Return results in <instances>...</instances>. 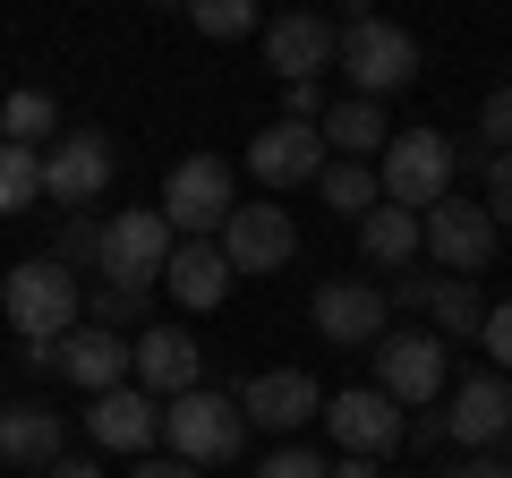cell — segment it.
Here are the masks:
<instances>
[{
  "label": "cell",
  "mask_w": 512,
  "mask_h": 478,
  "mask_svg": "<svg viewBox=\"0 0 512 478\" xmlns=\"http://www.w3.org/2000/svg\"><path fill=\"white\" fill-rule=\"evenodd\" d=\"M453 171H461V146H453L444 129H402V137H384L376 188H384V205H402V214H427V205L453 197Z\"/></svg>",
  "instance_id": "6da1fadb"
},
{
  "label": "cell",
  "mask_w": 512,
  "mask_h": 478,
  "mask_svg": "<svg viewBox=\"0 0 512 478\" xmlns=\"http://www.w3.org/2000/svg\"><path fill=\"white\" fill-rule=\"evenodd\" d=\"M0 308L18 325V342H69L77 316H86V291H77V274H60L52 257H35V265H18V274L0 282Z\"/></svg>",
  "instance_id": "7a4b0ae2"
},
{
  "label": "cell",
  "mask_w": 512,
  "mask_h": 478,
  "mask_svg": "<svg viewBox=\"0 0 512 478\" xmlns=\"http://www.w3.org/2000/svg\"><path fill=\"white\" fill-rule=\"evenodd\" d=\"M333 60H342V69L359 77V94L376 103V94H393V86L419 77V35L393 26V18H350V26H333Z\"/></svg>",
  "instance_id": "3957f363"
},
{
  "label": "cell",
  "mask_w": 512,
  "mask_h": 478,
  "mask_svg": "<svg viewBox=\"0 0 512 478\" xmlns=\"http://www.w3.org/2000/svg\"><path fill=\"white\" fill-rule=\"evenodd\" d=\"M171 222L154 214V205H128V214H111L103 222V239H94V274L111 282V291H146L154 274L171 265Z\"/></svg>",
  "instance_id": "277c9868"
},
{
  "label": "cell",
  "mask_w": 512,
  "mask_h": 478,
  "mask_svg": "<svg viewBox=\"0 0 512 478\" xmlns=\"http://www.w3.org/2000/svg\"><path fill=\"white\" fill-rule=\"evenodd\" d=\"M231 163L222 154H188V163H171L163 180V205L154 214L171 222V239H222V222H231Z\"/></svg>",
  "instance_id": "5b68a950"
},
{
  "label": "cell",
  "mask_w": 512,
  "mask_h": 478,
  "mask_svg": "<svg viewBox=\"0 0 512 478\" xmlns=\"http://www.w3.org/2000/svg\"><path fill=\"white\" fill-rule=\"evenodd\" d=\"M163 444L171 461H188V470H205V461H231L239 444H248V419H239V402H222V393H180V402H163Z\"/></svg>",
  "instance_id": "8992f818"
},
{
  "label": "cell",
  "mask_w": 512,
  "mask_h": 478,
  "mask_svg": "<svg viewBox=\"0 0 512 478\" xmlns=\"http://www.w3.org/2000/svg\"><path fill=\"white\" fill-rule=\"evenodd\" d=\"M128 376H137V393H154V402H180V393L205 385V350L188 325H146L128 333Z\"/></svg>",
  "instance_id": "52a82bcc"
},
{
  "label": "cell",
  "mask_w": 512,
  "mask_h": 478,
  "mask_svg": "<svg viewBox=\"0 0 512 478\" xmlns=\"http://www.w3.org/2000/svg\"><path fill=\"white\" fill-rule=\"evenodd\" d=\"M222 265L231 274H282V265L299 257V231H291V205H231V222H222Z\"/></svg>",
  "instance_id": "ba28073f"
},
{
  "label": "cell",
  "mask_w": 512,
  "mask_h": 478,
  "mask_svg": "<svg viewBox=\"0 0 512 478\" xmlns=\"http://www.w3.org/2000/svg\"><path fill=\"white\" fill-rule=\"evenodd\" d=\"M419 248H427L436 265H453V282H470L478 265L495 257V222H487V205H470V197L427 205V214H419Z\"/></svg>",
  "instance_id": "9c48e42d"
},
{
  "label": "cell",
  "mask_w": 512,
  "mask_h": 478,
  "mask_svg": "<svg viewBox=\"0 0 512 478\" xmlns=\"http://www.w3.org/2000/svg\"><path fill=\"white\" fill-rule=\"evenodd\" d=\"M376 393L402 410H436L444 393V342H427V333H384L376 342Z\"/></svg>",
  "instance_id": "30bf717a"
},
{
  "label": "cell",
  "mask_w": 512,
  "mask_h": 478,
  "mask_svg": "<svg viewBox=\"0 0 512 478\" xmlns=\"http://www.w3.org/2000/svg\"><path fill=\"white\" fill-rule=\"evenodd\" d=\"M239 419L248 427H274V436H299L308 419H325V393H316L308 368H265L239 385Z\"/></svg>",
  "instance_id": "8fae6325"
},
{
  "label": "cell",
  "mask_w": 512,
  "mask_h": 478,
  "mask_svg": "<svg viewBox=\"0 0 512 478\" xmlns=\"http://www.w3.org/2000/svg\"><path fill=\"white\" fill-rule=\"evenodd\" d=\"M103 188H111V137L103 129L52 137V154H43V197L52 205H94Z\"/></svg>",
  "instance_id": "7c38bea8"
},
{
  "label": "cell",
  "mask_w": 512,
  "mask_h": 478,
  "mask_svg": "<svg viewBox=\"0 0 512 478\" xmlns=\"http://www.w3.org/2000/svg\"><path fill=\"white\" fill-rule=\"evenodd\" d=\"M325 427L342 436V453H359V461H376V453H393L402 444V402H384L376 385H350V393H333L325 402Z\"/></svg>",
  "instance_id": "4fadbf2b"
},
{
  "label": "cell",
  "mask_w": 512,
  "mask_h": 478,
  "mask_svg": "<svg viewBox=\"0 0 512 478\" xmlns=\"http://www.w3.org/2000/svg\"><path fill=\"white\" fill-rule=\"evenodd\" d=\"M384 291L376 282H359V274H342V282H325V291H316V333H325V342H342V350H376L384 342Z\"/></svg>",
  "instance_id": "5bb4252c"
},
{
  "label": "cell",
  "mask_w": 512,
  "mask_h": 478,
  "mask_svg": "<svg viewBox=\"0 0 512 478\" xmlns=\"http://www.w3.org/2000/svg\"><path fill=\"white\" fill-rule=\"evenodd\" d=\"M325 163H333V154H325V137H316L308 120H274V129L248 146V171H256L265 188H308Z\"/></svg>",
  "instance_id": "9a60e30c"
},
{
  "label": "cell",
  "mask_w": 512,
  "mask_h": 478,
  "mask_svg": "<svg viewBox=\"0 0 512 478\" xmlns=\"http://www.w3.org/2000/svg\"><path fill=\"white\" fill-rule=\"evenodd\" d=\"M86 436L111 444V453H154V436H163V410H154V393L137 385H111L86 402Z\"/></svg>",
  "instance_id": "2e32d148"
},
{
  "label": "cell",
  "mask_w": 512,
  "mask_h": 478,
  "mask_svg": "<svg viewBox=\"0 0 512 478\" xmlns=\"http://www.w3.org/2000/svg\"><path fill=\"white\" fill-rule=\"evenodd\" d=\"M265 69L282 86H316V69H333V26L325 18H274L265 26Z\"/></svg>",
  "instance_id": "e0dca14e"
},
{
  "label": "cell",
  "mask_w": 512,
  "mask_h": 478,
  "mask_svg": "<svg viewBox=\"0 0 512 478\" xmlns=\"http://www.w3.org/2000/svg\"><path fill=\"white\" fill-rule=\"evenodd\" d=\"M504 427H512V385L504 376H470L453 393V410H444V436L453 444H495Z\"/></svg>",
  "instance_id": "ac0fdd59"
},
{
  "label": "cell",
  "mask_w": 512,
  "mask_h": 478,
  "mask_svg": "<svg viewBox=\"0 0 512 478\" xmlns=\"http://www.w3.org/2000/svg\"><path fill=\"white\" fill-rule=\"evenodd\" d=\"M69 453V427H60V410H0V461H18V470H52V461Z\"/></svg>",
  "instance_id": "d6986e66"
},
{
  "label": "cell",
  "mask_w": 512,
  "mask_h": 478,
  "mask_svg": "<svg viewBox=\"0 0 512 478\" xmlns=\"http://www.w3.org/2000/svg\"><path fill=\"white\" fill-rule=\"evenodd\" d=\"M60 376L86 385V393L128 385V342H120V333H103V325H77L69 342H60Z\"/></svg>",
  "instance_id": "ffe728a7"
},
{
  "label": "cell",
  "mask_w": 512,
  "mask_h": 478,
  "mask_svg": "<svg viewBox=\"0 0 512 478\" xmlns=\"http://www.w3.org/2000/svg\"><path fill=\"white\" fill-rule=\"evenodd\" d=\"M316 137H325L333 163H367V154H384V103H367V94H350V103H325V120H316Z\"/></svg>",
  "instance_id": "44dd1931"
},
{
  "label": "cell",
  "mask_w": 512,
  "mask_h": 478,
  "mask_svg": "<svg viewBox=\"0 0 512 478\" xmlns=\"http://www.w3.org/2000/svg\"><path fill=\"white\" fill-rule=\"evenodd\" d=\"M163 282H171V299H180V308H222L231 265H222L214 239H180V248H171V265H163Z\"/></svg>",
  "instance_id": "7402d4cb"
},
{
  "label": "cell",
  "mask_w": 512,
  "mask_h": 478,
  "mask_svg": "<svg viewBox=\"0 0 512 478\" xmlns=\"http://www.w3.org/2000/svg\"><path fill=\"white\" fill-rule=\"evenodd\" d=\"M359 248L376 265H410V257H419V214H402V205H367V214H359Z\"/></svg>",
  "instance_id": "603a6c76"
},
{
  "label": "cell",
  "mask_w": 512,
  "mask_h": 478,
  "mask_svg": "<svg viewBox=\"0 0 512 478\" xmlns=\"http://www.w3.org/2000/svg\"><path fill=\"white\" fill-rule=\"evenodd\" d=\"M419 308L436 316V333H478L487 325V299H478V282H419Z\"/></svg>",
  "instance_id": "cb8c5ba5"
},
{
  "label": "cell",
  "mask_w": 512,
  "mask_h": 478,
  "mask_svg": "<svg viewBox=\"0 0 512 478\" xmlns=\"http://www.w3.org/2000/svg\"><path fill=\"white\" fill-rule=\"evenodd\" d=\"M316 197H325L333 214H350V222H359L367 205H384V188H376V163H325V171H316Z\"/></svg>",
  "instance_id": "d4e9b609"
},
{
  "label": "cell",
  "mask_w": 512,
  "mask_h": 478,
  "mask_svg": "<svg viewBox=\"0 0 512 478\" xmlns=\"http://www.w3.org/2000/svg\"><path fill=\"white\" fill-rule=\"evenodd\" d=\"M52 129H60V103H52V94H0V137H9V146L35 154Z\"/></svg>",
  "instance_id": "484cf974"
},
{
  "label": "cell",
  "mask_w": 512,
  "mask_h": 478,
  "mask_svg": "<svg viewBox=\"0 0 512 478\" xmlns=\"http://www.w3.org/2000/svg\"><path fill=\"white\" fill-rule=\"evenodd\" d=\"M35 197H43V154H26V146L0 137V214H26Z\"/></svg>",
  "instance_id": "4316f807"
},
{
  "label": "cell",
  "mask_w": 512,
  "mask_h": 478,
  "mask_svg": "<svg viewBox=\"0 0 512 478\" xmlns=\"http://www.w3.org/2000/svg\"><path fill=\"white\" fill-rule=\"evenodd\" d=\"M188 26H197V35H214V43H231V35H248V26H256V9H248V0H197V9H188Z\"/></svg>",
  "instance_id": "83f0119b"
},
{
  "label": "cell",
  "mask_w": 512,
  "mask_h": 478,
  "mask_svg": "<svg viewBox=\"0 0 512 478\" xmlns=\"http://www.w3.org/2000/svg\"><path fill=\"white\" fill-rule=\"evenodd\" d=\"M94 239H103V222H60V248H52V265H60V274L94 265Z\"/></svg>",
  "instance_id": "f1b7e54d"
},
{
  "label": "cell",
  "mask_w": 512,
  "mask_h": 478,
  "mask_svg": "<svg viewBox=\"0 0 512 478\" xmlns=\"http://www.w3.org/2000/svg\"><path fill=\"white\" fill-rule=\"evenodd\" d=\"M137 308H146V291H111V282L94 291V325H103V333H128V325H137Z\"/></svg>",
  "instance_id": "f546056e"
},
{
  "label": "cell",
  "mask_w": 512,
  "mask_h": 478,
  "mask_svg": "<svg viewBox=\"0 0 512 478\" xmlns=\"http://www.w3.org/2000/svg\"><path fill=\"white\" fill-rule=\"evenodd\" d=\"M478 129H487V154H512V86H495V94H487Z\"/></svg>",
  "instance_id": "4dcf8cb0"
},
{
  "label": "cell",
  "mask_w": 512,
  "mask_h": 478,
  "mask_svg": "<svg viewBox=\"0 0 512 478\" xmlns=\"http://www.w3.org/2000/svg\"><path fill=\"white\" fill-rule=\"evenodd\" d=\"M487 222L512 231V154H487Z\"/></svg>",
  "instance_id": "1f68e13d"
},
{
  "label": "cell",
  "mask_w": 512,
  "mask_h": 478,
  "mask_svg": "<svg viewBox=\"0 0 512 478\" xmlns=\"http://www.w3.org/2000/svg\"><path fill=\"white\" fill-rule=\"evenodd\" d=\"M478 342H487V359H495V368L512 376V299H504V308H487V325H478Z\"/></svg>",
  "instance_id": "d6a6232c"
},
{
  "label": "cell",
  "mask_w": 512,
  "mask_h": 478,
  "mask_svg": "<svg viewBox=\"0 0 512 478\" xmlns=\"http://www.w3.org/2000/svg\"><path fill=\"white\" fill-rule=\"evenodd\" d=\"M256 478H325V461L299 453V444H282V453H265V470H256Z\"/></svg>",
  "instance_id": "836d02e7"
},
{
  "label": "cell",
  "mask_w": 512,
  "mask_h": 478,
  "mask_svg": "<svg viewBox=\"0 0 512 478\" xmlns=\"http://www.w3.org/2000/svg\"><path fill=\"white\" fill-rule=\"evenodd\" d=\"M282 120H325V86H282Z\"/></svg>",
  "instance_id": "e575fe53"
},
{
  "label": "cell",
  "mask_w": 512,
  "mask_h": 478,
  "mask_svg": "<svg viewBox=\"0 0 512 478\" xmlns=\"http://www.w3.org/2000/svg\"><path fill=\"white\" fill-rule=\"evenodd\" d=\"M402 436H410V444H419V453H436V444H453V436H444V410H419V419H410V427H402Z\"/></svg>",
  "instance_id": "d590c367"
},
{
  "label": "cell",
  "mask_w": 512,
  "mask_h": 478,
  "mask_svg": "<svg viewBox=\"0 0 512 478\" xmlns=\"http://www.w3.org/2000/svg\"><path fill=\"white\" fill-rule=\"evenodd\" d=\"M128 478H197V470H188V461H171V453H146Z\"/></svg>",
  "instance_id": "8d00e7d4"
},
{
  "label": "cell",
  "mask_w": 512,
  "mask_h": 478,
  "mask_svg": "<svg viewBox=\"0 0 512 478\" xmlns=\"http://www.w3.org/2000/svg\"><path fill=\"white\" fill-rule=\"evenodd\" d=\"M453 478H512V461H495V453H470Z\"/></svg>",
  "instance_id": "74e56055"
},
{
  "label": "cell",
  "mask_w": 512,
  "mask_h": 478,
  "mask_svg": "<svg viewBox=\"0 0 512 478\" xmlns=\"http://www.w3.org/2000/svg\"><path fill=\"white\" fill-rule=\"evenodd\" d=\"M43 478H103V470H94V461H86V453H60V461H52V470H43Z\"/></svg>",
  "instance_id": "f35d334b"
},
{
  "label": "cell",
  "mask_w": 512,
  "mask_h": 478,
  "mask_svg": "<svg viewBox=\"0 0 512 478\" xmlns=\"http://www.w3.org/2000/svg\"><path fill=\"white\" fill-rule=\"evenodd\" d=\"M325 478H384V470H376V461H359V453H342V461H333Z\"/></svg>",
  "instance_id": "ab89813d"
},
{
  "label": "cell",
  "mask_w": 512,
  "mask_h": 478,
  "mask_svg": "<svg viewBox=\"0 0 512 478\" xmlns=\"http://www.w3.org/2000/svg\"><path fill=\"white\" fill-rule=\"evenodd\" d=\"M504 453H512V427H504Z\"/></svg>",
  "instance_id": "60d3db41"
}]
</instances>
